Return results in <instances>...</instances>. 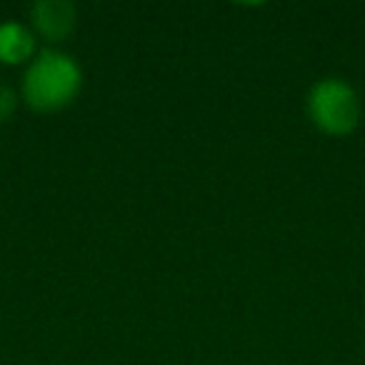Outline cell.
Returning a JSON list of instances; mask_svg holds the SVG:
<instances>
[{
	"mask_svg": "<svg viewBox=\"0 0 365 365\" xmlns=\"http://www.w3.org/2000/svg\"><path fill=\"white\" fill-rule=\"evenodd\" d=\"M83 91V68L71 53L58 48L38 51L26 66L21 98L36 113H58L76 103Z\"/></svg>",
	"mask_w": 365,
	"mask_h": 365,
	"instance_id": "cell-1",
	"label": "cell"
},
{
	"mask_svg": "<svg viewBox=\"0 0 365 365\" xmlns=\"http://www.w3.org/2000/svg\"><path fill=\"white\" fill-rule=\"evenodd\" d=\"M308 118L320 133L333 138L350 135L360 125L363 106L360 96L343 78H320L305 98Z\"/></svg>",
	"mask_w": 365,
	"mask_h": 365,
	"instance_id": "cell-2",
	"label": "cell"
},
{
	"mask_svg": "<svg viewBox=\"0 0 365 365\" xmlns=\"http://www.w3.org/2000/svg\"><path fill=\"white\" fill-rule=\"evenodd\" d=\"M78 26V8L71 0H38L31 8V28L38 38L56 46L71 38Z\"/></svg>",
	"mask_w": 365,
	"mask_h": 365,
	"instance_id": "cell-3",
	"label": "cell"
},
{
	"mask_svg": "<svg viewBox=\"0 0 365 365\" xmlns=\"http://www.w3.org/2000/svg\"><path fill=\"white\" fill-rule=\"evenodd\" d=\"M38 56V36L21 21L0 23V63L3 66H28Z\"/></svg>",
	"mask_w": 365,
	"mask_h": 365,
	"instance_id": "cell-4",
	"label": "cell"
},
{
	"mask_svg": "<svg viewBox=\"0 0 365 365\" xmlns=\"http://www.w3.org/2000/svg\"><path fill=\"white\" fill-rule=\"evenodd\" d=\"M18 101H21V98H18L11 88L0 83V125H3V123H8L13 115H16Z\"/></svg>",
	"mask_w": 365,
	"mask_h": 365,
	"instance_id": "cell-5",
	"label": "cell"
}]
</instances>
